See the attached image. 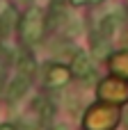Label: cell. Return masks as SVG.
Returning <instances> with one entry per match:
<instances>
[{"mask_svg": "<svg viewBox=\"0 0 128 130\" xmlns=\"http://www.w3.org/2000/svg\"><path fill=\"white\" fill-rule=\"evenodd\" d=\"M44 27H46V23H44V14H41L39 9H30V11L23 16V21H21V34H23V41H25V43H34V41H39L41 34H44Z\"/></svg>", "mask_w": 128, "mask_h": 130, "instance_id": "obj_1", "label": "cell"}, {"mask_svg": "<svg viewBox=\"0 0 128 130\" xmlns=\"http://www.w3.org/2000/svg\"><path fill=\"white\" fill-rule=\"evenodd\" d=\"M117 121V112L110 107H94L85 117V128L87 130H110Z\"/></svg>", "mask_w": 128, "mask_h": 130, "instance_id": "obj_2", "label": "cell"}, {"mask_svg": "<svg viewBox=\"0 0 128 130\" xmlns=\"http://www.w3.org/2000/svg\"><path fill=\"white\" fill-rule=\"evenodd\" d=\"M71 71H73L76 78H80V80H89V78H92V59H89V55L78 50L76 57H73V62H71Z\"/></svg>", "mask_w": 128, "mask_h": 130, "instance_id": "obj_3", "label": "cell"}, {"mask_svg": "<svg viewBox=\"0 0 128 130\" xmlns=\"http://www.w3.org/2000/svg\"><path fill=\"white\" fill-rule=\"evenodd\" d=\"M69 80H71V73L64 66H50V71L46 75V85L48 87H64Z\"/></svg>", "mask_w": 128, "mask_h": 130, "instance_id": "obj_4", "label": "cell"}, {"mask_svg": "<svg viewBox=\"0 0 128 130\" xmlns=\"http://www.w3.org/2000/svg\"><path fill=\"white\" fill-rule=\"evenodd\" d=\"M27 85H30V78L27 75H21L18 73V78L9 85V91H7V101L9 103H16L23 94H25V89H27Z\"/></svg>", "mask_w": 128, "mask_h": 130, "instance_id": "obj_5", "label": "cell"}, {"mask_svg": "<svg viewBox=\"0 0 128 130\" xmlns=\"http://www.w3.org/2000/svg\"><path fill=\"white\" fill-rule=\"evenodd\" d=\"M32 107H34V112L39 114V121H41L44 126H48L50 119H53V105H50L46 98H37V101L32 103Z\"/></svg>", "mask_w": 128, "mask_h": 130, "instance_id": "obj_6", "label": "cell"}, {"mask_svg": "<svg viewBox=\"0 0 128 130\" xmlns=\"http://www.w3.org/2000/svg\"><path fill=\"white\" fill-rule=\"evenodd\" d=\"M108 50H110V48H108V39H103V37L96 32V34L92 37V53H94L96 57H105Z\"/></svg>", "mask_w": 128, "mask_h": 130, "instance_id": "obj_7", "label": "cell"}, {"mask_svg": "<svg viewBox=\"0 0 128 130\" xmlns=\"http://www.w3.org/2000/svg\"><path fill=\"white\" fill-rule=\"evenodd\" d=\"M18 73L32 78V73H34V59H32V55L23 53V55L18 57Z\"/></svg>", "mask_w": 128, "mask_h": 130, "instance_id": "obj_8", "label": "cell"}, {"mask_svg": "<svg viewBox=\"0 0 128 130\" xmlns=\"http://www.w3.org/2000/svg\"><path fill=\"white\" fill-rule=\"evenodd\" d=\"M115 25H117V16H105L103 21H101V27H98V34L103 37V39H110L112 37V32H115Z\"/></svg>", "mask_w": 128, "mask_h": 130, "instance_id": "obj_9", "label": "cell"}, {"mask_svg": "<svg viewBox=\"0 0 128 130\" xmlns=\"http://www.w3.org/2000/svg\"><path fill=\"white\" fill-rule=\"evenodd\" d=\"M64 18V7H62V0H53V5H50V25L55 23H60Z\"/></svg>", "mask_w": 128, "mask_h": 130, "instance_id": "obj_10", "label": "cell"}, {"mask_svg": "<svg viewBox=\"0 0 128 130\" xmlns=\"http://www.w3.org/2000/svg\"><path fill=\"white\" fill-rule=\"evenodd\" d=\"M0 130H16V126H11V123H2Z\"/></svg>", "mask_w": 128, "mask_h": 130, "instance_id": "obj_11", "label": "cell"}, {"mask_svg": "<svg viewBox=\"0 0 128 130\" xmlns=\"http://www.w3.org/2000/svg\"><path fill=\"white\" fill-rule=\"evenodd\" d=\"M69 2H71V5H73V7H80V5H85V2H87V0H69Z\"/></svg>", "mask_w": 128, "mask_h": 130, "instance_id": "obj_12", "label": "cell"}, {"mask_svg": "<svg viewBox=\"0 0 128 130\" xmlns=\"http://www.w3.org/2000/svg\"><path fill=\"white\" fill-rule=\"evenodd\" d=\"M53 130H69V128H66V126H55Z\"/></svg>", "mask_w": 128, "mask_h": 130, "instance_id": "obj_13", "label": "cell"}, {"mask_svg": "<svg viewBox=\"0 0 128 130\" xmlns=\"http://www.w3.org/2000/svg\"><path fill=\"white\" fill-rule=\"evenodd\" d=\"M25 2H30V0H25Z\"/></svg>", "mask_w": 128, "mask_h": 130, "instance_id": "obj_14", "label": "cell"}]
</instances>
